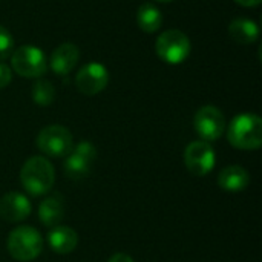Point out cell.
<instances>
[{"mask_svg":"<svg viewBox=\"0 0 262 262\" xmlns=\"http://www.w3.org/2000/svg\"><path fill=\"white\" fill-rule=\"evenodd\" d=\"M21 186L32 196L46 195L55 183V170L49 160L43 157H32L26 160L20 170Z\"/></svg>","mask_w":262,"mask_h":262,"instance_id":"6da1fadb","label":"cell"},{"mask_svg":"<svg viewBox=\"0 0 262 262\" xmlns=\"http://www.w3.org/2000/svg\"><path fill=\"white\" fill-rule=\"evenodd\" d=\"M229 143L241 150H256L262 146V120L256 114L236 115L227 129Z\"/></svg>","mask_w":262,"mask_h":262,"instance_id":"7a4b0ae2","label":"cell"},{"mask_svg":"<svg viewBox=\"0 0 262 262\" xmlns=\"http://www.w3.org/2000/svg\"><path fill=\"white\" fill-rule=\"evenodd\" d=\"M9 255L20 262L34 261L43 250V239L37 229L31 226H18L15 227L6 243Z\"/></svg>","mask_w":262,"mask_h":262,"instance_id":"3957f363","label":"cell"},{"mask_svg":"<svg viewBox=\"0 0 262 262\" xmlns=\"http://www.w3.org/2000/svg\"><path fill=\"white\" fill-rule=\"evenodd\" d=\"M190 48L192 45L189 37L178 29L164 31L155 43L158 57L169 64H180L187 60L190 55Z\"/></svg>","mask_w":262,"mask_h":262,"instance_id":"277c9868","label":"cell"},{"mask_svg":"<svg viewBox=\"0 0 262 262\" xmlns=\"http://www.w3.org/2000/svg\"><path fill=\"white\" fill-rule=\"evenodd\" d=\"M11 66L14 72L25 78H40L48 69L43 51L32 45H23L12 51Z\"/></svg>","mask_w":262,"mask_h":262,"instance_id":"5b68a950","label":"cell"},{"mask_svg":"<svg viewBox=\"0 0 262 262\" xmlns=\"http://www.w3.org/2000/svg\"><path fill=\"white\" fill-rule=\"evenodd\" d=\"M37 147L48 157L61 158L74 147L72 134L60 124H51L43 127L37 135Z\"/></svg>","mask_w":262,"mask_h":262,"instance_id":"8992f818","label":"cell"},{"mask_svg":"<svg viewBox=\"0 0 262 262\" xmlns=\"http://www.w3.org/2000/svg\"><path fill=\"white\" fill-rule=\"evenodd\" d=\"M97 160V149L89 141H81L72 147L66 157L64 173L71 180H83L89 175Z\"/></svg>","mask_w":262,"mask_h":262,"instance_id":"52a82bcc","label":"cell"},{"mask_svg":"<svg viewBox=\"0 0 262 262\" xmlns=\"http://www.w3.org/2000/svg\"><path fill=\"white\" fill-rule=\"evenodd\" d=\"M215 150L207 141H193L184 150V164L195 177H206L210 173L215 167Z\"/></svg>","mask_w":262,"mask_h":262,"instance_id":"ba28073f","label":"cell"},{"mask_svg":"<svg viewBox=\"0 0 262 262\" xmlns=\"http://www.w3.org/2000/svg\"><path fill=\"white\" fill-rule=\"evenodd\" d=\"M193 126L196 134L203 141H216L226 132V118L223 112L215 106H203L198 109L193 118Z\"/></svg>","mask_w":262,"mask_h":262,"instance_id":"9c48e42d","label":"cell"},{"mask_svg":"<svg viewBox=\"0 0 262 262\" xmlns=\"http://www.w3.org/2000/svg\"><path fill=\"white\" fill-rule=\"evenodd\" d=\"M109 83V72L101 63H88L84 64L75 77L77 89L84 95H97L106 89Z\"/></svg>","mask_w":262,"mask_h":262,"instance_id":"30bf717a","label":"cell"},{"mask_svg":"<svg viewBox=\"0 0 262 262\" xmlns=\"http://www.w3.org/2000/svg\"><path fill=\"white\" fill-rule=\"evenodd\" d=\"M31 209L29 200L18 192H9L0 198V218L5 221H23L31 215Z\"/></svg>","mask_w":262,"mask_h":262,"instance_id":"8fae6325","label":"cell"},{"mask_svg":"<svg viewBox=\"0 0 262 262\" xmlns=\"http://www.w3.org/2000/svg\"><path fill=\"white\" fill-rule=\"evenodd\" d=\"M80 51L74 43L60 45L51 55L49 66L57 75H68L78 63Z\"/></svg>","mask_w":262,"mask_h":262,"instance_id":"7c38bea8","label":"cell"},{"mask_svg":"<svg viewBox=\"0 0 262 262\" xmlns=\"http://www.w3.org/2000/svg\"><path fill=\"white\" fill-rule=\"evenodd\" d=\"M48 243L51 249L58 255H68L75 250L78 244V235L74 229L68 226H55L48 235Z\"/></svg>","mask_w":262,"mask_h":262,"instance_id":"4fadbf2b","label":"cell"},{"mask_svg":"<svg viewBox=\"0 0 262 262\" xmlns=\"http://www.w3.org/2000/svg\"><path fill=\"white\" fill-rule=\"evenodd\" d=\"M218 184L226 192H243L250 184V175L244 167L232 164L221 170Z\"/></svg>","mask_w":262,"mask_h":262,"instance_id":"5bb4252c","label":"cell"},{"mask_svg":"<svg viewBox=\"0 0 262 262\" xmlns=\"http://www.w3.org/2000/svg\"><path fill=\"white\" fill-rule=\"evenodd\" d=\"M63 216H64V204H63L61 195L54 193L41 201L38 207V218L46 227L58 226Z\"/></svg>","mask_w":262,"mask_h":262,"instance_id":"9a60e30c","label":"cell"},{"mask_svg":"<svg viewBox=\"0 0 262 262\" xmlns=\"http://www.w3.org/2000/svg\"><path fill=\"white\" fill-rule=\"evenodd\" d=\"M229 34L235 41L241 45H250L259 38V26L256 25V21L241 17L235 18L229 25Z\"/></svg>","mask_w":262,"mask_h":262,"instance_id":"2e32d148","label":"cell"},{"mask_svg":"<svg viewBox=\"0 0 262 262\" xmlns=\"http://www.w3.org/2000/svg\"><path fill=\"white\" fill-rule=\"evenodd\" d=\"M137 23H138L140 29L147 34L157 32L163 25V14L155 5L143 3L137 12Z\"/></svg>","mask_w":262,"mask_h":262,"instance_id":"e0dca14e","label":"cell"},{"mask_svg":"<svg viewBox=\"0 0 262 262\" xmlns=\"http://www.w3.org/2000/svg\"><path fill=\"white\" fill-rule=\"evenodd\" d=\"M31 95L35 104L38 106H49L55 100V88L51 81L38 78L31 89Z\"/></svg>","mask_w":262,"mask_h":262,"instance_id":"ac0fdd59","label":"cell"},{"mask_svg":"<svg viewBox=\"0 0 262 262\" xmlns=\"http://www.w3.org/2000/svg\"><path fill=\"white\" fill-rule=\"evenodd\" d=\"M14 51V38L11 35V32L0 26V60L8 58Z\"/></svg>","mask_w":262,"mask_h":262,"instance_id":"d6986e66","label":"cell"},{"mask_svg":"<svg viewBox=\"0 0 262 262\" xmlns=\"http://www.w3.org/2000/svg\"><path fill=\"white\" fill-rule=\"evenodd\" d=\"M11 80H12V72H11V69H9L6 64L0 63V89H2V88H6V86L11 83Z\"/></svg>","mask_w":262,"mask_h":262,"instance_id":"ffe728a7","label":"cell"},{"mask_svg":"<svg viewBox=\"0 0 262 262\" xmlns=\"http://www.w3.org/2000/svg\"><path fill=\"white\" fill-rule=\"evenodd\" d=\"M107 262H135L129 255H126V253H115V255H112L111 258H109V261Z\"/></svg>","mask_w":262,"mask_h":262,"instance_id":"44dd1931","label":"cell"},{"mask_svg":"<svg viewBox=\"0 0 262 262\" xmlns=\"http://www.w3.org/2000/svg\"><path fill=\"white\" fill-rule=\"evenodd\" d=\"M236 3H239L241 6H246V8H255L258 5H261L262 0H235Z\"/></svg>","mask_w":262,"mask_h":262,"instance_id":"7402d4cb","label":"cell"},{"mask_svg":"<svg viewBox=\"0 0 262 262\" xmlns=\"http://www.w3.org/2000/svg\"><path fill=\"white\" fill-rule=\"evenodd\" d=\"M157 2H160V3H170V2H173V0H157Z\"/></svg>","mask_w":262,"mask_h":262,"instance_id":"603a6c76","label":"cell"}]
</instances>
